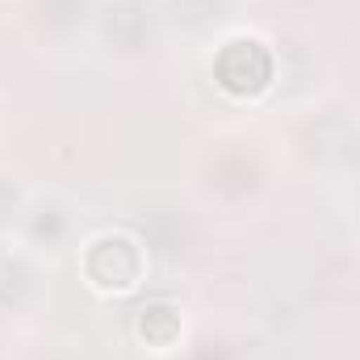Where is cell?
<instances>
[{
  "mask_svg": "<svg viewBox=\"0 0 360 360\" xmlns=\"http://www.w3.org/2000/svg\"><path fill=\"white\" fill-rule=\"evenodd\" d=\"M272 80V55L256 38H235L218 55V84L235 96H256Z\"/></svg>",
  "mask_w": 360,
  "mask_h": 360,
  "instance_id": "cell-1",
  "label": "cell"
},
{
  "mask_svg": "<svg viewBox=\"0 0 360 360\" xmlns=\"http://www.w3.org/2000/svg\"><path fill=\"white\" fill-rule=\"evenodd\" d=\"M89 256L96 260H109V269L92 272V285L105 289V293H126L139 285V272H143V256H139V243L126 239V235H105L92 243Z\"/></svg>",
  "mask_w": 360,
  "mask_h": 360,
  "instance_id": "cell-2",
  "label": "cell"
}]
</instances>
